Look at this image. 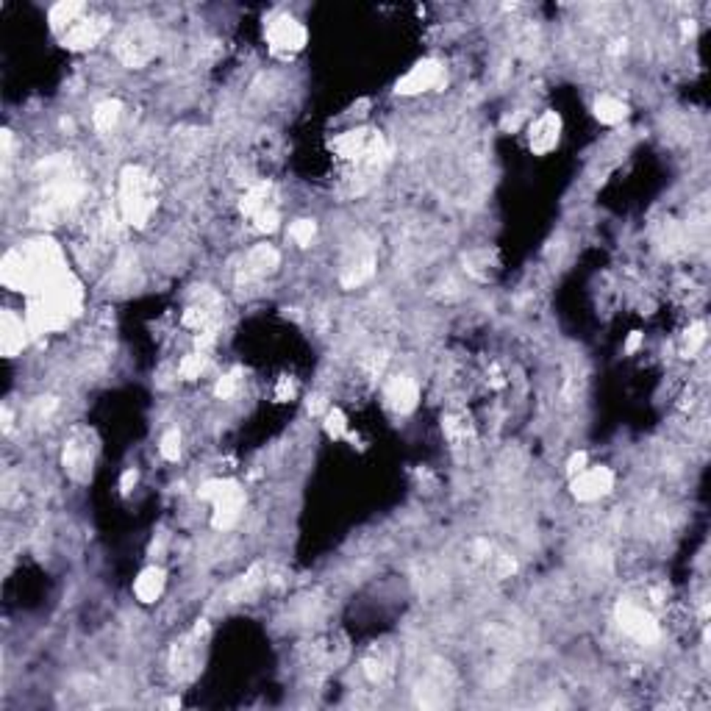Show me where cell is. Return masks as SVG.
Returning <instances> with one entry per match:
<instances>
[{"label":"cell","mask_w":711,"mask_h":711,"mask_svg":"<svg viewBox=\"0 0 711 711\" xmlns=\"http://www.w3.org/2000/svg\"><path fill=\"white\" fill-rule=\"evenodd\" d=\"M67 269V259L59 248V242L51 236L31 239L20 248L9 251L0 261V281L4 286L22 292V295H37L47 284L62 278Z\"/></svg>","instance_id":"obj_1"},{"label":"cell","mask_w":711,"mask_h":711,"mask_svg":"<svg viewBox=\"0 0 711 711\" xmlns=\"http://www.w3.org/2000/svg\"><path fill=\"white\" fill-rule=\"evenodd\" d=\"M81 306H84L81 281L72 273H64L62 278H56L54 284H47L42 292L29 298V309L22 320H26L31 336L51 334V331L67 328L76 320L81 314Z\"/></svg>","instance_id":"obj_2"},{"label":"cell","mask_w":711,"mask_h":711,"mask_svg":"<svg viewBox=\"0 0 711 711\" xmlns=\"http://www.w3.org/2000/svg\"><path fill=\"white\" fill-rule=\"evenodd\" d=\"M120 217L122 223H128L131 228H145L148 219L153 217L159 201H156V178L139 164L122 167L120 173Z\"/></svg>","instance_id":"obj_3"},{"label":"cell","mask_w":711,"mask_h":711,"mask_svg":"<svg viewBox=\"0 0 711 711\" xmlns=\"http://www.w3.org/2000/svg\"><path fill=\"white\" fill-rule=\"evenodd\" d=\"M334 153L345 161H356L364 169H378L386 161V142L373 128H356L334 139Z\"/></svg>","instance_id":"obj_4"},{"label":"cell","mask_w":711,"mask_h":711,"mask_svg":"<svg viewBox=\"0 0 711 711\" xmlns=\"http://www.w3.org/2000/svg\"><path fill=\"white\" fill-rule=\"evenodd\" d=\"M159 51V37L156 29L148 22H131L114 42V56L126 67H145Z\"/></svg>","instance_id":"obj_5"},{"label":"cell","mask_w":711,"mask_h":711,"mask_svg":"<svg viewBox=\"0 0 711 711\" xmlns=\"http://www.w3.org/2000/svg\"><path fill=\"white\" fill-rule=\"evenodd\" d=\"M242 214L251 217V223L256 231L261 234H273L278 231V223H281V214L276 209V189L273 184H256L251 186L248 192L242 194Z\"/></svg>","instance_id":"obj_6"},{"label":"cell","mask_w":711,"mask_h":711,"mask_svg":"<svg viewBox=\"0 0 711 711\" xmlns=\"http://www.w3.org/2000/svg\"><path fill=\"white\" fill-rule=\"evenodd\" d=\"M309 42L306 26L292 14H278L267 22V45L276 56H292L303 51Z\"/></svg>","instance_id":"obj_7"},{"label":"cell","mask_w":711,"mask_h":711,"mask_svg":"<svg viewBox=\"0 0 711 711\" xmlns=\"http://www.w3.org/2000/svg\"><path fill=\"white\" fill-rule=\"evenodd\" d=\"M617 623H620L623 633L631 636V640L640 642V645H653V642H658V636H661L656 617L650 615V611H645L642 606L631 603V600H623L617 606Z\"/></svg>","instance_id":"obj_8"},{"label":"cell","mask_w":711,"mask_h":711,"mask_svg":"<svg viewBox=\"0 0 711 711\" xmlns=\"http://www.w3.org/2000/svg\"><path fill=\"white\" fill-rule=\"evenodd\" d=\"M570 489H573L575 500L595 503V500L611 495V489H615V473H611L608 467H603V464H598V467H586L578 475H573Z\"/></svg>","instance_id":"obj_9"},{"label":"cell","mask_w":711,"mask_h":711,"mask_svg":"<svg viewBox=\"0 0 711 711\" xmlns=\"http://www.w3.org/2000/svg\"><path fill=\"white\" fill-rule=\"evenodd\" d=\"M445 81V67L439 64L436 59H423L417 62L406 76L398 81L395 92L398 95H420V92H428L434 87H439Z\"/></svg>","instance_id":"obj_10"},{"label":"cell","mask_w":711,"mask_h":711,"mask_svg":"<svg viewBox=\"0 0 711 711\" xmlns=\"http://www.w3.org/2000/svg\"><path fill=\"white\" fill-rule=\"evenodd\" d=\"M109 34V20L106 17H81L76 26L62 34V45L67 51H89L97 42Z\"/></svg>","instance_id":"obj_11"},{"label":"cell","mask_w":711,"mask_h":711,"mask_svg":"<svg viewBox=\"0 0 711 711\" xmlns=\"http://www.w3.org/2000/svg\"><path fill=\"white\" fill-rule=\"evenodd\" d=\"M376 276V251L370 248V244H356L353 253L345 259V264H342V273H339V281L342 286H361L367 284Z\"/></svg>","instance_id":"obj_12"},{"label":"cell","mask_w":711,"mask_h":711,"mask_svg":"<svg viewBox=\"0 0 711 711\" xmlns=\"http://www.w3.org/2000/svg\"><path fill=\"white\" fill-rule=\"evenodd\" d=\"M558 139H561V117L556 112H545L528 131V145L536 156H548L558 145Z\"/></svg>","instance_id":"obj_13"},{"label":"cell","mask_w":711,"mask_h":711,"mask_svg":"<svg viewBox=\"0 0 711 711\" xmlns=\"http://www.w3.org/2000/svg\"><path fill=\"white\" fill-rule=\"evenodd\" d=\"M384 398H386V406L398 414H409L417 409V401H420V386H417L414 378L409 376H395L386 389H384Z\"/></svg>","instance_id":"obj_14"},{"label":"cell","mask_w":711,"mask_h":711,"mask_svg":"<svg viewBox=\"0 0 711 711\" xmlns=\"http://www.w3.org/2000/svg\"><path fill=\"white\" fill-rule=\"evenodd\" d=\"M31 331L26 326V320H20L14 311H4L0 314V351H4L6 359L17 356L22 348H26Z\"/></svg>","instance_id":"obj_15"},{"label":"cell","mask_w":711,"mask_h":711,"mask_svg":"<svg viewBox=\"0 0 711 711\" xmlns=\"http://www.w3.org/2000/svg\"><path fill=\"white\" fill-rule=\"evenodd\" d=\"M211 528L214 531H231L239 517H242V508H244V492L239 486H234L226 498H219L217 503H211Z\"/></svg>","instance_id":"obj_16"},{"label":"cell","mask_w":711,"mask_h":711,"mask_svg":"<svg viewBox=\"0 0 711 711\" xmlns=\"http://www.w3.org/2000/svg\"><path fill=\"white\" fill-rule=\"evenodd\" d=\"M164 586H167L164 567H159V564H151V567H145L139 573V578L134 581V595H136L139 603L151 606V603H156L164 595Z\"/></svg>","instance_id":"obj_17"},{"label":"cell","mask_w":711,"mask_h":711,"mask_svg":"<svg viewBox=\"0 0 711 711\" xmlns=\"http://www.w3.org/2000/svg\"><path fill=\"white\" fill-rule=\"evenodd\" d=\"M278 261H281V256H278V251L273 248V244H256V248L248 253V259H244L242 273H244V278H248V281L264 278L269 273H276Z\"/></svg>","instance_id":"obj_18"},{"label":"cell","mask_w":711,"mask_h":711,"mask_svg":"<svg viewBox=\"0 0 711 711\" xmlns=\"http://www.w3.org/2000/svg\"><path fill=\"white\" fill-rule=\"evenodd\" d=\"M62 461H64V470L76 481H87L92 473V451L87 442H81V439H70V442L64 445Z\"/></svg>","instance_id":"obj_19"},{"label":"cell","mask_w":711,"mask_h":711,"mask_svg":"<svg viewBox=\"0 0 711 711\" xmlns=\"http://www.w3.org/2000/svg\"><path fill=\"white\" fill-rule=\"evenodd\" d=\"M81 17H87V6H84V4H72V0H62V4H56V6L51 9V29H54L56 34H64V31H70L72 26H76V22H79Z\"/></svg>","instance_id":"obj_20"},{"label":"cell","mask_w":711,"mask_h":711,"mask_svg":"<svg viewBox=\"0 0 711 711\" xmlns=\"http://www.w3.org/2000/svg\"><path fill=\"white\" fill-rule=\"evenodd\" d=\"M595 117L603 122V126H620V122L628 117V106L615 95H600L595 101Z\"/></svg>","instance_id":"obj_21"},{"label":"cell","mask_w":711,"mask_h":711,"mask_svg":"<svg viewBox=\"0 0 711 711\" xmlns=\"http://www.w3.org/2000/svg\"><path fill=\"white\" fill-rule=\"evenodd\" d=\"M120 114H122V103L114 101V97H109V101H101V103L95 106V112H92V122H95V128H97V131L109 134V131L117 128Z\"/></svg>","instance_id":"obj_22"},{"label":"cell","mask_w":711,"mask_h":711,"mask_svg":"<svg viewBox=\"0 0 711 711\" xmlns=\"http://www.w3.org/2000/svg\"><path fill=\"white\" fill-rule=\"evenodd\" d=\"M209 367V353L206 351H192L189 356L181 359V367H178V373L184 381H194V378H201V373Z\"/></svg>","instance_id":"obj_23"},{"label":"cell","mask_w":711,"mask_h":711,"mask_svg":"<svg viewBox=\"0 0 711 711\" xmlns=\"http://www.w3.org/2000/svg\"><path fill=\"white\" fill-rule=\"evenodd\" d=\"M234 486H239V484H236V481H228V478H209V481H203V484H201L198 495H201V500L217 503L219 498H226Z\"/></svg>","instance_id":"obj_24"},{"label":"cell","mask_w":711,"mask_h":711,"mask_svg":"<svg viewBox=\"0 0 711 711\" xmlns=\"http://www.w3.org/2000/svg\"><path fill=\"white\" fill-rule=\"evenodd\" d=\"M323 428L331 439H345L348 436V417L339 409H328L323 417Z\"/></svg>","instance_id":"obj_25"},{"label":"cell","mask_w":711,"mask_h":711,"mask_svg":"<svg viewBox=\"0 0 711 711\" xmlns=\"http://www.w3.org/2000/svg\"><path fill=\"white\" fill-rule=\"evenodd\" d=\"M314 234H317V223H314V219H295V223L289 226V239L295 242V244H301V248H309Z\"/></svg>","instance_id":"obj_26"},{"label":"cell","mask_w":711,"mask_h":711,"mask_svg":"<svg viewBox=\"0 0 711 711\" xmlns=\"http://www.w3.org/2000/svg\"><path fill=\"white\" fill-rule=\"evenodd\" d=\"M159 453H161V459H167V461H178V459H181V434H178V428H169V431L161 436Z\"/></svg>","instance_id":"obj_27"},{"label":"cell","mask_w":711,"mask_h":711,"mask_svg":"<svg viewBox=\"0 0 711 711\" xmlns=\"http://www.w3.org/2000/svg\"><path fill=\"white\" fill-rule=\"evenodd\" d=\"M708 328H706V323H695L690 331H686V342H683V356L690 359V356H695L700 348H703V342H706V334Z\"/></svg>","instance_id":"obj_28"},{"label":"cell","mask_w":711,"mask_h":711,"mask_svg":"<svg viewBox=\"0 0 711 711\" xmlns=\"http://www.w3.org/2000/svg\"><path fill=\"white\" fill-rule=\"evenodd\" d=\"M239 392V370H231V373H226L223 378H219L217 384H214V395L219 398V401H228V398H234Z\"/></svg>","instance_id":"obj_29"},{"label":"cell","mask_w":711,"mask_h":711,"mask_svg":"<svg viewBox=\"0 0 711 711\" xmlns=\"http://www.w3.org/2000/svg\"><path fill=\"white\" fill-rule=\"evenodd\" d=\"M292 395H295V384H292L289 378H278V384H276V398L278 401H289Z\"/></svg>","instance_id":"obj_30"},{"label":"cell","mask_w":711,"mask_h":711,"mask_svg":"<svg viewBox=\"0 0 711 711\" xmlns=\"http://www.w3.org/2000/svg\"><path fill=\"white\" fill-rule=\"evenodd\" d=\"M581 470H586V453H573L570 461H567V473L578 475Z\"/></svg>","instance_id":"obj_31"},{"label":"cell","mask_w":711,"mask_h":711,"mask_svg":"<svg viewBox=\"0 0 711 711\" xmlns=\"http://www.w3.org/2000/svg\"><path fill=\"white\" fill-rule=\"evenodd\" d=\"M136 478H139V473H136L134 467L122 473V478H120V489H122V495H128V492H131L134 484H136Z\"/></svg>","instance_id":"obj_32"},{"label":"cell","mask_w":711,"mask_h":711,"mask_svg":"<svg viewBox=\"0 0 711 711\" xmlns=\"http://www.w3.org/2000/svg\"><path fill=\"white\" fill-rule=\"evenodd\" d=\"M328 409H331V406L326 403V398H320V395L309 398V411H311V414H323V417H326Z\"/></svg>","instance_id":"obj_33"},{"label":"cell","mask_w":711,"mask_h":711,"mask_svg":"<svg viewBox=\"0 0 711 711\" xmlns=\"http://www.w3.org/2000/svg\"><path fill=\"white\" fill-rule=\"evenodd\" d=\"M640 345H642V334H640V331H633V334L628 336V342H625V353H636V351H640Z\"/></svg>","instance_id":"obj_34"}]
</instances>
